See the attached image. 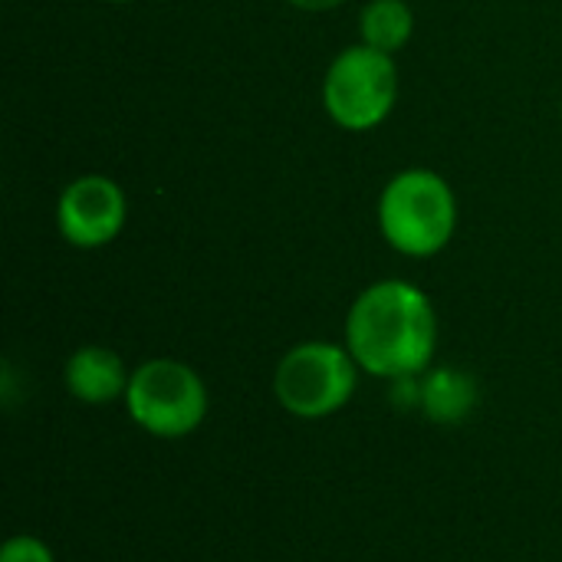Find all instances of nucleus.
Segmentation results:
<instances>
[{
  "label": "nucleus",
  "mask_w": 562,
  "mask_h": 562,
  "mask_svg": "<svg viewBox=\"0 0 562 562\" xmlns=\"http://www.w3.org/2000/svg\"><path fill=\"white\" fill-rule=\"evenodd\" d=\"M415 30V13L405 0H369L359 16L362 43L382 53H395L408 43Z\"/></svg>",
  "instance_id": "9"
},
{
  "label": "nucleus",
  "mask_w": 562,
  "mask_h": 562,
  "mask_svg": "<svg viewBox=\"0 0 562 562\" xmlns=\"http://www.w3.org/2000/svg\"><path fill=\"white\" fill-rule=\"evenodd\" d=\"M398 95V69L392 53L372 49L366 43L342 49L326 79L323 102L336 125L349 132H369L389 119Z\"/></svg>",
  "instance_id": "3"
},
{
  "label": "nucleus",
  "mask_w": 562,
  "mask_h": 562,
  "mask_svg": "<svg viewBox=\"0 0 562 562\" xmlns=\"http://www.w3.org/2000/svg\"><path fill=\"white\" fill-rule=\"evenodd\" d=\"M128 415L158 438H184L207 415V389L201 375L178 359H151L138 366L125 392Z\"/></svg>",
  "instance_id": "4"
},
{
  "label": "nucleus",
  "mask_w": 562,
  "mask_h": 562,
  "mask_svg": "<svg viewBox=\"0 0 562 562\" xmlns=\"http://www.w3.org/2000/svg\"><path fill=\"white\" fill-rule=\"evenodd\" d=\"M356 359L333 342H303L277 366V398L296 418H329L356 392Z\"/></svg>",
  "instance_id": "5"
},
{
  "label": "nucleus",
  "mask_w": 562,
  "mask_h": 562,
  "mask_svg": "<svg viewBox=\"0 0 562 562\" xmlns=\"http://www.w3.org/2000/svg\"><path fill=\"white\" fill-rule=\"evenodd\" d=\"M125 362L105 346H82L66 362V389L86 405H105L128 392Z\"/></svg>",
  "instance_id": "7"
},
{
  "label": "nucleus",
  "mask_w": 562,
  "mask_h": 562,
  "mask_svg": "<svg viewBox=\"0 0 562 562\" xmlns=\"http://www.w3.org/2000/svg\"><path fill=\"white\" fill-rule=\"evenodd\" d=\"M0 562H53V553L36 537H13L3 543Z\"/></svg>",
  "instance_id": "10"
},
{
  "label": "nucleus",
  "mask_w": 562,
  "mask_h": 562,
  "mask_svg": "<svg viewBox=\"0 0 562 562\" xmlns=\"http://www.w3.org/2000/svg\"><path fill=\"white\" fill-rule=\"evenodd\" d=\"M458 224V201L451 184L428 171L408 168L395 175L379 198L382 237L408 257H431L448 247Z\"/></svg>",
  "instance_id": "2"
},
{
  "label": "nucleus",
  "mask_w": 562,
  "mask_h": 562,
  "mask_svg": "<svg viewBox=\"0 0 562 562\" xmlns=\"http://www.w3.org/2000/svg\"><path fill=\"white\" fill-rule=\"evenodd\" d=\"M109 3H125V0H109Z\"/></svg>",
  "instance_id": "12"
},
{
  "label": "nucleus",
  "mask_w": 562,
  "mask_h": 562,
  "mask_svg": "<svg viewBox=\"0 0 562 562\" xmlns=\"http://www.w3.org/2000/svg\"><path fill=\"white\" fill-rule=\"evenodd\" d=\"M438 346L431 300L405 280L362 290L346 319V349L359 369L379 379H408L428 369Z\"/></svg>",
  "instance_id": "1"
},
{
  "label": "nucleus",
  "mask_w": 562,
  "mask_h": 562,
  "mask_svg": "<svg viewBox=\"0 0 562 562\" xmlns=\"http://www.w3.org/2000/svg\"><path fill=\"white\" fill-rule=\"evenodd\" d=\"M422 412L438 425H458L477 408V382L461 369H435L418 385Z\"/></svg>",
  "instance_id": "8"
},
{
  "label": "nucleus",
  "mask_w": 562,
  "mask_h": 562,
  "mask_svg": "<svg viewBox=\"0 0 562 562\" xmlns=\"http://www.w3.org/2000/svg\"><path fill=\"white\" fill-rule=\"evenodd\" d=\"M293 7H300V10H333V7H339L342 0H290Z\"/></svg>",
  "instance_id": "11"
},
{
  "label": "nucleus",
  "mask_w": 562,
  "mask_h": 562,
  "mask_svg": "<svg viewBox=\"0 0 562 562\" xmlns=\"http://www.w3.org/2000/svg\"><path fill=\"white\" fill-rule=\"evenodd\" d=\"M125 191L105 175H82L69 181L56 204V224L66 244L79 250L105 247L125 227Z\"/></svg>",
  "instance_id": "6"
}]
</instances>
